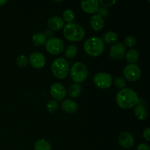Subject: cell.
<instances>
[{
  "label": "cell",
  "mask_w": 150,
  "mask_h": 150,
  "mask_svg": "<svg viewBox=\"0 0 150 150\" xmlns=\"http://www.w3.org/2000/svg\"><path fill=\"white\" fill-rule=\"evenodd\" d=\"M116 100L119 106L124 109H129L139 103V97L137 93L130 88L120 89L117 94Z\"/></svg>",
  "instance_id": "obj_1"
},
{
  "label": "cell",
  "mask_w": 150,
  "mask_h": 150,
  "mask_svg": "<svg viewBox=\"0 0 150 150\" xmlns=\"http://www.w3.org/2000/svg\"><path fill=\"white\" fill-rule=\"evenodd\" d=\"M105 44L103 40L98 37H92L86 40L83 44V50L91 57H98L103 53Z\"/></svg>",
  "instance_id": "obj_2"
},
{
  "label": "cell",
  "mask_w": 150,
  "mask_h": 150,
  "mask_svg": "<svg viewBox=\"0 0 150 150\" xmlns=\"http://www.w3.org/2000/svg\"><path fill=\"white\" fill-rule=\"evenodd\" d=\"M64 38L71 42H78L84 38V29L76 23H67L63 29Z\"/></svg>",
  "instance_id": "obj_3"
},
{
  "label": "cell",
  "mask_w": 150,
  "mask_h": 150,
  "mask_svg": "<svg viewBox=\"0 0 150 150\" xmlns=\"http://www.w3.org/2000/svg\"><path fill=\"white\" fill-rule=\"evenodd\" d=\"M51 71L54 76L57 79H65L70 72L68 62L62 57L55 59L51 64Z\"/></svg>",
  "instance_id": "obj_4"
},
{
  "label": "cell",
  "mask_w": 150,
  "mask_h": 150,
  "mask_svg": "<svg viewBox=\"0 0 150 150\" xmlns=\"http://www.w3.org/2000/svg\"><path fill=\"white\" fill-rule=\"evenodd\" d=\"M70 78L75 83H80L84 81L88 76L86 66L81 62H77L72 65L70 70Z\"/></svg>",
  "instance_id": "obj_5"
},
{
  "label": "cell",
  "mask_w": 150,
  "mask_h": 150,
  "mask_svg": "<svg viewBox=\"0 0 150 150\" xmlns=\"http://www.w3.org/2000/svg\"><path fill=\"white\" fill-rule=\"evenodd\" d=\"M45 48L48 53L54 55L59 54L64 49V42L60 38H51L45 42Z\"/></svg>",
  "instance_id": "obj_6"
},
{
  "label": "cell",
  "mask_w": 150,
  "mask_h": 150,
  "mask_svg": "<svg viewBox=\"0 0 150 150\" xmlns=\"http://www.w3.org/2000/svg\"><path fill=\"white\" fill-rule=\"evenodd\" d=\"M94 83L100 89H108L113 83L112 77L107 73H98L94 76Z\"/></svg>",
  "instance_id": "obj_7"
},
{
  "label": "cell",
  "mask_w": 150,
  "mask_h": 150,
  "mask_svg": "<svg viewBox=\"0 0 150 150\" xmlns=\"http://www.w3.org/2000/svg\"><path fill=\"white\" fill-rule=\"evenodd\" d=\"M123 75L127 80L130 81H136L140 79L142 71L137 64H129L125 67L123 70Z\"/></svg>",
  "instance_id": "obj_8"
},
{
  "label": "cell",
  "mask_w": 150,
  "mask_h": 150,
  "mask_svg": "<svg viewBox=\"0 0 150 150\" xmlns=\"http://www.w3.org/2000/svg\"><path fill=\"white\" fill-rule=\"evenodd\" d=\"M50 94L54 100L61 101L67 95L65 87L60 83H54L50 87Z\"/></svg>",
  "instance_id": "obj_9"
},
{
  "label": "cell",
  "mask_w": 150,
  "mask_h": 150,
  "mask_svg": "<svg viewBox=\"0 0 150 150\" xmlns=\"http://www.w3.org/2000/svg\"><path fill=\"white\" fill-rule=\"evenodd\" d=\"M29 62L32 67L37 69H40L45 66L46 59H45V56L42 53L35 51V52L32 53L30 54Z\"/></svg>",
  "instance_id": "obj_10"
},
{
  "label": "cell",
  "mask_w": 150,
  "mask_h": 150,
  "mask_svg": "<svg viewBox=\"0 0 150 150\" xmlns=\"http://www.w3.org/2000/svg\"><path fill=\"white\" fill-rule=\"evenodd\" d=\"M126 53V48L121 42H118L111 47L109 51V55L114 60H120L123 58Z\"/></svg>",
  "instance_id": "obj_11"
},
{
  "label": "cell",
  "mask_w": 150,
  "mask_h": 150,
  "mask_svg": "<svg viewBox=\"0 0 150 150\" xmlns=\"http://www.w3.org/2000/svg\"><path fill=\"white\" fill-rule=\"evenodd\" d=\"M119 143L125 149H130L134 145V138L128 132H123L119 136Z\"/></svg>",
  "instance_id": "obj_12"
},
{
  "label": "cell",
  "mask_w": 150,
  "mask_h": 150,
  "mask_svg": "<svg viewBox=\"0 0 150 150\" xmlns=\"http://www.w3.org/2000/svg\"><path fill=\"white\" fill-rule=\"evenodd\" d=\"M81 7L82 10L85 13L92 14L98 12L99 9V1L97 0H83L81 1Z\"/></svg>",
  "instance_id": "obj_13"
},
{
  "label": "cell",
  "mask_w": 150,
  "mask_h": 150,
  "mask_svg": "<svg viewBox=\"0 0 150 150\" xmlns=\"http://www.w3.org/2000/svg\"><path fill=\"white\" fill-rule=\"evenodd\" d=\"M47 25L51 30L59 31L62 29L64 23L63 19L59 16H52L48 18L47 21Z\"/></svg>",
  "instance_id": "obj_14"
},
{
  "label": "cell",
  "mask_w": 150,
  "mask_h": 150,
  "mask_svg": "<svg viewBox=\"0 0 150 150\" xmlns=\"http://www.w3.org/2000/svg\"><path fill=\"white\" fill-rule=\"evenodd\" d=\"M61 107L63 111L68 114H74L79 108L78 104L74 100L70 99L64 100L62 103Z\"/></svg>",
  "instance_id": "obj_15"
},
{
  "label": "cell",
  "mask_w": 150,
  "mask_h": 150,
  "mask_svg": "<svg viewBox=\"0 0 150 150\" xmlns=\"http://www.w3.org/2000/svg\"><path fill=\"white\" fill-rule=\"evenodd\" d=\"M91 27L95 31H100L104 26L103 18L98 14H95L90 19Z\"/></svg>",
  "instance_id": "obj_16"
},
{
  "label": "cell",
  "mask_w": 150,
  "mask_h": 150,
  "mask_svg": "<svg viewBox=\"0 0 150 150\" xmlns=\"http://www.w3.org/2000/svg\"><path fill=\"white\" fill-rule=\"evenodd\" d=\"M134 113L136 118L139 120H144L148 117L147 109L142 104H138L136 105Z\"/></svg>",
  "instance_id": "obj_17"
},
{
  "label": "cell",
  "mask_w": 150,
  "mask_h": 150,
  "mask_svg": "<svg viewBox=\"0 0 150 150\" xmlns=\"http://www.w3.org/2000/svg\"><path fill=\"white\" fill-rule=\"evenodd\" d=\"M102 40H103V42L105 41L106 43L114 45L118 41L119 37L118 35L115 32H114V31H108V32L103 34Z\"/></svg>",
  "instance_id": "obj_18"
},
{
  "label": "cell",
  "mask_w": 150,
  "mask_h": 150,
  "mask_svg": "<svg viewBox=\"0 0 150 150\" xmlns=\"http://www.w3.org/2000/svg\"><path fill=\"white\" fill-rule=\"evenodd\" d=\"M32 41L34 45L36 46H41L45 44L47 41V38L45 35V34L42 32H38L35 34L32 38Z\"/></svg>",
  "instance_id": "obj_19"
},
{
  "label": "cell",
  "mask_w": 150,
  "mask_h": 150,
  "mask_svg": "<svg viewBox=\"0 0 150 150\" xmlns=\"http://www.w3.org/2000/svg\"><path fill=\"white\" fill-rule=\"evenodd\" d=\"M125 55L126 60L128 62H130V64H135L139 60V51L136 49H133V48L127 51Z\"/></svg>",
  "instance_id": "obj_20"
},
{
  "label": "cell",
  "mask_w": 150,
  "mask_h": 150,
  "mask_svg": "<svg viewBox=\"0 0 150 150\" xmlns=\"http://www.w3.org/2000/svg\"><path fill=\"white\" fill-rule=\"evenodd\" d=\"M81 93V86L79 83H73L68 88V95L71 98H78Z\"/></svg>",
  "instance_id": "obj_21"
},
{
  "label": "cell",
  "mask_w": 150,
  "mask_h": 150,
  "mask_svg": "<svg viewBox=\"0 0 150 150\" xmlns=\"http://www.w3.org/2000/svg\"><path fill=\"white\" fill-rule=\"evenodd\" d=\"M35 150H51V145L48 141L45 139H40L37 141L34 145Z\"/></svg>",
  "instance_id": "obj_22"
},
{
  "label": "cell",
  "mask_w": 150,
  "mask_h": 150,
  "mask_svg": "<svg viewBox=\"0 0 150 150\" xmlns=\"http://www.w3.org/2000/svg\"><path fill=\"white\" fill-rule=\"evenodd\" d=\"M78 53V48L76 47V45H69L66 48L65 51H64V55L67 57V59H72L74 57H76V55Z\"/></svg>",
  "instance_id": "obj_23"
},
{
  "label": "cell",
  "mask_w": 150,
  "mask_h": 150,
  "mask_svg": "<svg viewBox=\"0 0 150 150\" xmlns=\"http://www.w3.org/2000/svg\"><path fill=\"white\" fill-rule=\"evenodd\" d=\"M62 18L67 23H73V21L75 18V14L72 10L66 9L63 12Z\"/></svg>",
  "instance_id": "obj_24"
},
{
  "label": "cell",
  "mask_w": 150,
  "mask_h": 150,
  "mask_svg": "<svg viewBox=\"0 0 150 150\" xmlns=\"http://www.w3.org/2000/svg\"><path fill=\"white\" fill-rule=\"evenodd\" d=\"M136 42H137V40L133 35H128L127 38L125 39L124 40V44L125 47H127V48H132V47H134L136 45Z\"/></svg>",
  "instance_id": "obj_25"
},
{
  "label": "cell",
  "mask_w": 150,
  "mask_h": 150,
  "mask_svg": "<svg viewBox=\"0 0 150 150\" xmlns=\"http://www.w3.org/2000/svg\"><path fill=\"white\" fill-rule=\"evenodd\" d=\"M59 105L57 100H51L48 101L46 104V109L49 113H54L58 109Z\"/></svg>",
  "instance_id": "obj_26"
},
{
  "label": "cell",
  "mask_w": 150,
  "mask_h": 150,
  "mask_svg": "<svg viewBox=\"0 0 150 150\" xmlns=\"http://www.w3.org/2000/svg\"><path fill=\"white\" fill-rule=\"evenodd\" d=\"M29 62V58L26 55H20L16 59V64L20 67H24Z\"/></svg>",
  "instance_id": "obj_27"
},
{
  "label": "cell",
  "mask_w": 150,
  "mask_h": 150,
  "mask_svg": "<svg viewBox=\"0 0 150 150\" xmlns=\"http://www.w3.org/2000/svg\"><path fill=\"white\" fill-rule=\"evenodd\" d=\"M114 83L118 89H122L125 87L126 81L122 77H116L114 79Z\"/></svg>",
  "instance_id": "obj_28"
},
{
  "label": "cell",
  "mask_w": 150,
  "mask_h": 150,
  "mask_svg": "<svg viewBox=\"0 0 150 150\" xmlns=\"http://www.w3.org/2000/svg\"><path fill=\"white\" fill-rule=\"evenodd\" d=\"M116 1H108V0H101L99 1V4H100L101 6H103V7H111L113 4H115Z\"/></svg>",
  "instance_id": "obj_29"
},
{
  "label": "cell",
  "mask_w": 150,
  "mask_h": 150,
  "mask_svg": "<svg viewBox=\"0 0 150 150\" xmlns=\"http://www.w3.org/2000/svg\"><path fill=\"white\" fill-rule=\"evenodd\" d=\"M98 14L100 15V16H102L103 18L108 16V10H107L106 8H105V7H99V9H98Z\"/></svg>",
  "instance_id": "obj_30"
},
{
  "label": "cell",
  "mask_w": 150,
  "mask_h": 150,
  "mask_svg": "<svg viewBox=\"0 0 150 150\" xmlns=\"http://www.w3.org/2000/svg\"><path fill=\"white\" fill-rule=\"evenodd\" d=\"M144 137L146 139L147 142H149L150 140V128L149 127H146L144 131Z\"/></svg>",
  "instance_id": "obj_31"
},
{
  "label": "cell",
  "mask_w": 150,
  "mask_h": 150,
  "mask_svg": "<svg viewBox=\"0 0 150 150\" xmlns=\"http://www.w3.org/2000/svg\"><path fill=\"white\" fill-rule=\"evenodd\" d=\"M136 150H150V148L148 144H144V143H142V144H140L138 146L137 149Z\"/></svg>",
  "instance_id": "obj_32"
},
{
  "label": "cell",
  "mask_w": 150,
  "mask_h": 150,
  "mask_svg": "<svg viewBox=\"0 0 150 150\" xmlns=\"http://www.w3.org/2000/svg\"><path fill=\"white\" fill-rule=\"evenodd\" d=\"M44 34H45V35L46 36V38L47 37H48L49 38H51V36H52V35H53V32H51V29H47V30L45 31V33Z\"/></svg>",
  "instance_id": "obj_33"
},
{
  "label": "cell",
  "mask_w": 150,
  "mask_h": 150,
  "mask_svg": "<svg viewBox=\"0 0 150 150\" xmlns=\"http://www.w3.org/2000/svg\"><path fill=\"white\" fill-rule=\"evenodd\" d=\"M7 2V0H0V6L3 5V4H4Z\"/></svg>",
  "instance_id": "obj_34"
}]
</instances>
